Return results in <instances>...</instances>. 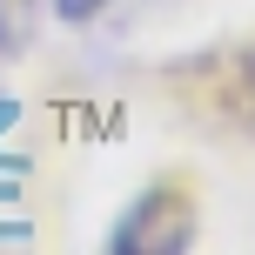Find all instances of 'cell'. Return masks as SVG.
<instances>
[{
	"mask_svg": "<svg viewBox=\"0 0 255 255\" xmlns=\"http://www.w3.org/2000/svg\"><path fill=\"white\" fill-rule=\"evenodd\" d=\"M188 242H195V195L175 181H154L115 222L101 255H188Z\"/></svg>",
	"mask_w": 255,
	"mask_h": 255,
	"instance_id": "1",
	"label": "cell"
},
{
	"mask_svg": "<svg viewBox=\"0 0 255 255\" xmlns=\"http://www.w3.org/2000/svg\"><path fill=\"white\" fill-rule=\"evenodd\" d=\"M7 128H13V101H0V134H7Z\"/></svg>",
	"mask_w": 255,
	"mask_h": 255,
	"instance_id": "3",
	"label": "cell"
},
{
	"mask_svg": "<svg viewBox=\"0 0 255 255\" xmlns=\"http://www.w3.org/2000/svg\"><path fill=\"white\" fill-rule=\"evenodd\" d=\"M115 0H54V13L61 20H94V13H108Z\"/></svg>",
	"mask_w": 255,
	"mask_h": 255,
	"instance_id": "2",
	"label": "cell"
}]
</instances>
